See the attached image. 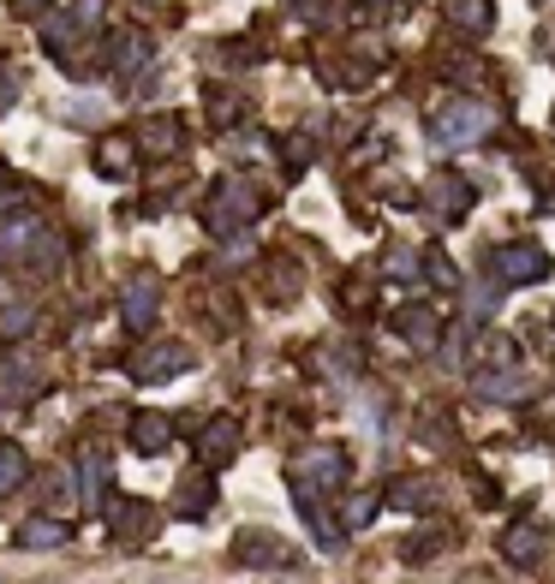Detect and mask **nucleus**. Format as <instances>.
Returning a JSON list of instances; mask_svg holds the SVG:
<instances>
[{
	"label": "nucleus",
	"mask_w": 555,
	"mask_h": 584,
	"mask_svg": "<svg viewBox=\"0 0 555 584\" xmlns=\"http://www.w3.org/2000/svg\"><path fill=\"white\" fill-rule=\"evenodd\" d=\"M490 125H496V113L484 108V101H454V108L436 120V144L443 149H472L490 137Z\"/></svg>",
	"instance_id": "f257e3e1"
},
{
	"label": "nucleus",
	"mask_w": 555,
	"mask_h": 584,
	"mask_svg": "<svg viewBox=\"0 0 555 584\" xmlns=\"http://www.w3.org/2000/svg\"><path fill=\"white\" fill-rule=\"evenodd\" d=\"M544 269H550V257L538 245H514V251H502V257H496V275H502V281H514V287L538 281Z\"/></svg>",
	"instance_id": "f03ea898"
},
{
	"label": "nucleus",
	"mask_w": 555,
	"mask_h": 584,
	"mask_svg": "<svg viewBox=\"0 0 555 584\" xmlns=\"http://www.w3.org/2000/svg\"><path fill=\"white\" fill-rule=\"evenodd\" d=\"M448 12H454V24L466 19V24H472V31H490V0H454Z\"/></svg>",
	"instance_id": "20e7f679"
},
{
	"label": "nucleus",
	"mask_w": 555,
	"mask_h": 584,
	"mask_svg": "<svg viewBox=\"0 0 555 584\" xmlns=\"http://www.w3.org/2000/svg\"><path fill=\"white\" fill-rule=\"evenodd\" d=\"M544 549H550V537H544L538 525H520V531H508V555H514L520 567H538V561H544Z\"/></svg>",
	"instance_id": "7ed1b4c3"
}]
</instances>
